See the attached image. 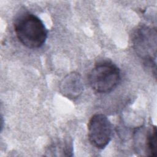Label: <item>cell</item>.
<instances>
[{
  "instance_id": "cell-1",
  "label": "cell",
  "mask_w": 157,
  "mask_h": 157,
  "mask_svg": "<svg viewBox=\"0 0 157 157\" xmlns=\"http://www.w3.org/2000/svg\"><path fill=\"white\" fill-rule=\"evenodd\" d=\"M13 26L18 40L29 48L41 47L47 38L48 31L44 23L32 13H20L15 20Z\"/></svg>"
},
{
  "instance_id": "cell-6",
  "label": "cell",
  "mask_w": 157,
  "mask_h": 157,
  "mask_svg": "<svg viewBox=\"0 0 157 157\" xmlns=\"http://www.w3.org/2000/svg\"><path fill=\"white\" fill-rule=\"evenodd\" d=\"M72 142L68 136L56 140L49 147L47 153H52V155L56 156V153L59 152V156H72Z\"/></svg>"
},
{
  "instance_id": "cell-2",
  "label": "cell",
  "mask_w": 157,
  "mask_h": 157,
  "mask_svg": "<svg viewBox=\"0 0 157 157\" xmlns=\"http://www.w3.org/2000/svg\"><path fill=\"white\" fill-rule=\"evenodd\" d=\"M121 79L120 69L111 61L96 64L88 75L91 88L99 93H107L114 90Z\"/></svg>"
},
{
  "instance_id": "cell-7",
  "label": "cell",
  "mask_w": 157,
  "mask_h": 157,
  "mask_svg": "<svg viewBox=\"0 0 157 157\" xmlns=\"http://www.w3.org/2000/svg\"><path fill=\"white\" fill-rule=\"evenodd\" d=\"M144 148L146 155L156 156L157 155V140L156 128L152 126L147 131L144 142Z\"/></svg>"
},
{
  "instance_id": "cell-3",
  "label": "cell",
  "mask_w": 157,
  "mask_h": 157,
  "mask_svg": "<svg viewBox=\"0 0 157 157\" xmlns=\"http://www.w3.org/2000/svg\"><path fill=\"white\" fill-rule=\"evenodd\" d=\"M132 47L144 63L153 67L156 66V31L145 25L140 26L132 34Z\"/></svg>"
},
{
  "instance_id": "cell-5",
  "label": "cell",
  "mask_w": 157,
  "mask_h": 157,
  "mask_svg": "<svg viewBox=\"0 0 157 157\" xmlns=\"http://www.w3.org/2000/svg\"><path fill=\"white\" fill-rule=\"evenodd\" d=\"M59 91L63 96L70 99L78 98L83 91V83L79 73L72 72L67 74L59 83Z\"/></svg>"
},
{
  "instance_id": "cell-4",
  "label": "cell",
  "mask_w": 157,
  "mask_h": 157,
  "mask_svg": "<svg viewBox=\"0 0 157 157\" xmlns=\"http://www.w3.org/2000/svg\"><path fill=\"white\" fill-rule=\"evenodd\" d=\"M112 134V124L105 115L96 113L90 118L88 123V138L93 147L104 148L111 140Z\"/></svg>"
}]
</instances>
